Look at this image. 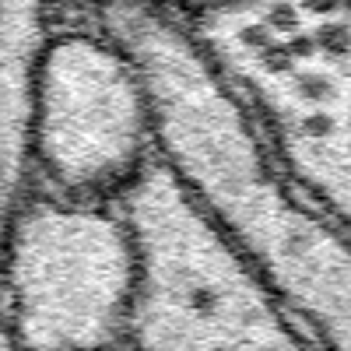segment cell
I'll use <instances>...</instances> for the list:
<instances>
[{"mask_svg": "<svg viewBox=\"0 0 351 351\" xmlns=\"http://www.w3.org/2000/svg\"><path fill=\"white\" fill-rule=\"evenodd\" d=\"M112 43L137 64L169 172L319 348L351 351V236L299 200L190 39L162 18L127 14Z\"/></svg>", "mask_w": 351, "mask_h": 351, "instance_id": "6da1fadb", "label": "cell"}, {"mask_svg": "<svg viewBox=\"0 0 351 351\" xmlns=\"http://www.w3.org/2000/svg\"><path fill=\"white\" fill-rule=\"evenodd\" d=\"M116 204L137 246L127 351H324L162 158Z\"/></svg>", "mask_w": 351, "mask_h": 351, "instance_id": "7a4b0ae2", "label": "cell"}, {"mask_svg": "<svg viewBox=\"0 0 351 351\" xmlns=\"http://www.w3.org/2000/svg\"><path fill=\"white\" fill-rule=\"evenodd\" d=\"M137 246L120 204L28 186L0 228V316L21 351H120Z\"/></svg>", "mask_w": 351, "mask_h": 351, "instance_id": "3957f363", "label": "cell"}, {"mask_svg": "<svg viewBox=\"0 0 351 351\" xmlns=\"http://www.w3.org/2000/svg\"><path fill=\"white\" fill-rule=\"evenodd\" d=\"M155 158L152 102L130 53L81 32L46 39L28 99V176L39 190L116 204Z\"/></svg>", "mask_w": 351, "mask_h": 351, "instance_id": "277c9868", "label": "cell"}, {"mask_svg": "<svg viewBox=\"0 0 351 351\" xmlns=\"http://www.w3.org/2000/svg\"><path fill=\"white\" fill-rule=\"evenodd\" d=\"M316 43L327 46L330 53H344L351 46V32H348V25H324L316 32Z\"/></svg>", "mask_w": 351, "mask_h": 351, "instance_id": "5b68a950", "label": "cell"}, {"mask_svg": "<svg viewBox=\"0 0 351 351\" xmlns=\"http://www.w3.org/2000/svg\"><path fill=\"white\" fill-rule=\"evenodd\" d=\"M267 21H271V28L291 32V28H299V11L291 8L288 0H278V4H271V11H267Z\"/></svg>", "mask_w": 351, "mask_h": 351, "instance_id": "8992f818", "label": "cell"}, {"mask_svg": "<svg viewBox=\"0 0 351 351\" xmlns=\"http://www.w3.org/2000/svg\"><path fill=\"white\" fill-rule=\"evenodd\" d=\"M239 39H243L246 46L263 49V46H267V28H263V25H250V28H243V32H239Z\"/></svg>", "mask_w": 351, "mask_h": 351, "instance_id": "52a82bcc", "label": "cell"}, {"mask_svg": "<svg viewBox=\"0 0 351 351\" xmlns=\"http://www.w3.org/2000/svg\"><path fill=\"white\" fill-rule=\"evenodd\" d=\"M302 4H306L309 11H316V14H330V11L341 8V0H302Z\"/></svg>", "mask_w": 351, "mask_h": 351, "instance_id": "ba28073f", "label": "cell"}, {"mask_svg": "<svg viewBox=\"0 0 351 351\" xmlns=\"http://www.w3.org/2000/svg\"><path fill=\"white\" fill-rule=\"evenodd\" d=\"M0 351H21L18 341H14V334H11L8 324H4V316H0Z\"/></svg>", "mask_w": 351, "mask_h": 351, "instance_id": "9c48e42d", "label": "cell"}]
</instances>
